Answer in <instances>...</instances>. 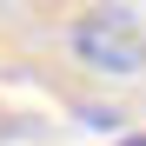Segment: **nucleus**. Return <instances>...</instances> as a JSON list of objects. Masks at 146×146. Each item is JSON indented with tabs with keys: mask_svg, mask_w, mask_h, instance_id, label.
Instances as JSON below:
<instances>
[{
	"mask_svg": "<svg viewBox=\"0 0 146 146\" xmlns=\"http://www.w3.org/2000/svg\"><path fill=\"white\" fill-rule=\"evenodd\" d=\"M73 53L100 73H139L146 66V20L133 7H93L73 20Z\"/></svg>",
	"mask_w": 146,
	"mask_h": 146,
	"instance_id": "f257e3e1",
	"label": "nucleus"
},
{
	"mask_svg": "<svg viewBox=\"0 0 146 146\" xmlns=\"http://www.w3.org/2000/svg\"><path fill=\"white\" fill-rule=\"evenodd\" d=\"M126 146H146V133H133V139H126Z\"/></svg>",
	"mask_w": 146,
	"mask_h": 146,
	"instance_id": "f03ea898",
	"label": "nucleus"
}]
</instances>
